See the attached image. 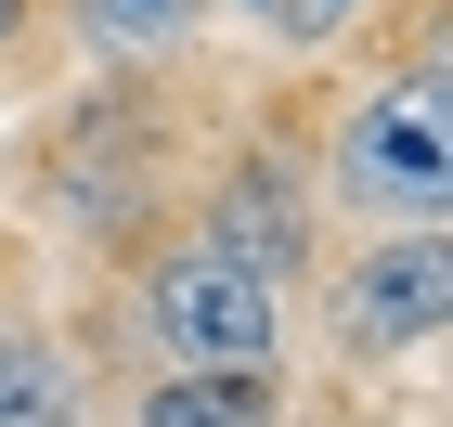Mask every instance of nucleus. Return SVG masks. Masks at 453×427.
Returning <instances> with one entry per match:
<instances>
[{
    "mask_svg": "<svg viewBox=\"0 0 453 427\" xmlns=\"http://www.w3.org/2000/svg\"><path fill=\"white\" fill-rule=\"evenodd\" d=\"M441 324H453V247H441V220L363 247V272L337 285V337H349L363 362H376V350H427Z\"/></svg>",
    "mask_w": 453,
    "mask_h": 427,
    "instance_id": "nucleus-3",
    "label": "nucleus"
},
{
    "mask_svg": "<svg viewBox=\"0 0 453 427\" xmlns=\"http://www.w3.org/2000/svg\"><path fill=\"white\" fill-rule=\"evenodd\" d=\"M259 13H273V27H285V39H337V27H349V13H363V0H259Z\"/></svg>",
    "mask_w": 453,
    "mask_h": 427,
    "instance_id": "nucleus-8",
    "label": "nucleus"
},
{
    "mask_svg": "<svg viewBox=\"0 0 453 427\" xmlns=\"http://www.w3.org/2000/svg\"><path fill=\"white\" fill-rule=\"evenodd\" d=\"M208 247L285 285V272H298V247H311V194H298L285 169H234V181H220V220H208Z\"/></svg>",
    "mask_w": 453,
    "mask_h": 427,
    "instance_id": "nucleus-4",
    "label": "nucleus"
},
{
    "mask_svg": "<svg viewBox=\"0 0 453 427\" xmlns=\"http://www.w3.org/2000/svg\"><path fill=\"white\" fill-rule=\"evenodd\" d=\"M142 337H156V362H273L285 285L220 259V247H195V259H169V272L142 285Z\"/></svg>",
    "mask_w": 453,
    "mask_h": 427,
    "instance_id": "nucleus-2",
    "label": "nucleus"
},
{
    "mask_svg": "<svg viewBox=\"0 0 453 427\" xmlns=\"http://www.w3.org/2000/svg\"><path fill=\"white\" fill-rule=\"evenodd\" d=\"M273 415H285L273 362H169L142 389V427H273Z\"/></svg>",
    "mask_w": 453,
    "mask_h": 427,
    "instance_id": "nucleus-5",
    "label": "nucleus"
},
{
    "mask_svg": "<svg viewBox=\"0 0 453 427\" xmlns=\"http://www.w3.org/2000/svg\"><path fill=\"white\" fill-rule=\"evenodd\" d=\"M13 27H27V0H0V39H13Z\"/></svg>",
    "mask_w": 453,
    "mask_h": 427,
    "instance_id": "nucleus-9",
    "label": "nucleus"
},
{
    "mask_svg": "<svg viewBox=\"0 0 453 427\" xmlns=\"http://www.w3.org/2000/svg\"><path fill=\"white\" fill-rule=\"evenodd\" d=\"M337 194L363 220H388V233H415V220L453 208V142H441V78H388V91H363L337 130Z\"/></svg>",
    "mask_w": 453,
    "mask_h": 427,
    "instance_id": "nucleus-1",
    "label": "nucleus"
},
{
    "mask_svg": "<svg viewBox=\"0 0 453 427\" xmlns=\"http://www.w3.org/2000/svg\"><path fill=\"white\" fill-rule=\"evenodd\" d=\"M0 427H78V376L52 337H0Z\"/></svg>",
    "mask_w": 453,
    "mask_h": 427,
    "instance_id": "nucleus-6",
    "label": "nucleus"
},
{
    "mask_svg": "<svg viewBox=\"0 0 453 427\" xmlns=\"http://www.w3.org/2000/svg\"><path fill=\"white\" fill-rule=\"evenodd\" d=\"M181 13H195V0H78V27H91V39H169Z\"/></svg>",
    "mask_w": 453,
    "mask_h": 427,
    "instance_id": "nucleus-7",
    "label": "nucleus"
}]
</instances>
